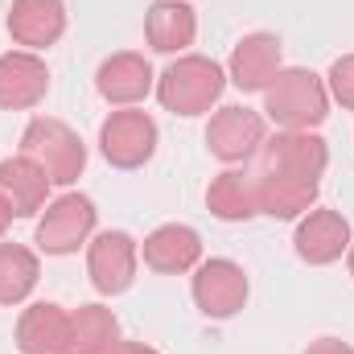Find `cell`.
Wrapping results in <instances>:
<instances>
[{"mask_svg":"<svg viewBox=\"0 0 354 354\" xmlns=\"http://www.w3.org/2000/svg\"><path fill=\"white\" fill-rule=\"evenodd\" d=\"M227 91V71L214 58L181 54L157 75V99L174 115H206Z\"/></svg>","mask_w":354,"mask_h":354,"instance_id":"obj_1","label":"cell"},{"mask_svg":"<svg viewBox=\"0 0 354 354\" xmlns=\"http://www.w3.org/2000/svg\"><path fill=\"white\" fill-rule=\"evenodd\" d=\"M264 111L276 128L288 132H313L326 115H330V91L326 79L305 71V66H288L272 79L264 91Z\"/></svg>","mask_w":354,"mask_h":354,"instance_id":"obj_2","label":"cell"},{"mask_svg":"<svg viewBox=\"0 0 354 354\" xmlns=\"http://www.w3.org/2000/svg\"><path fill=\"white\" fill-rule=\"evenodd\" d=\"M21 153L41 165L50 185H75L79 174L87 169V145L79 140V132L71 124H62L54 115L29 120V128L21 132Z\"/></svg>","mask_w":354,"mask_h":354,"instance_id":"obj_3","label":"cell"},{"mask_svg":"<svg viewBox=\"0 0 354 354\" xmlns=\"http://www.w3.org/2000/svg\"><path fill=\"white\" fill-rule=\"evenodd\" d=\"M95 223H99V210L87 194H62L37 218V248L46 256H75L83 243H91Z\"/></svg>","mask_w":354,"mask_h":354,"instance_id":"obj_4","label":"cell"},{"mask_svg":"<svg viewBox=\"0 0 354 354\" xmlns=\"http://www.w3.org/2000/svg\"><path fill=\"white\" fill-rule=\"evenodd\" d=\"M264 140H268L264 115L252 111V107H243V103L218 107L210 115V124H206V149L223 165H248V161H256V153L264 149Z\"/></svg>","mask_w":354,"mask_h":354,"instance_id":"obj_5","label":"cell"},{"mask_svg":"<svg viewBox=\"0 0 354 354\" xmlns=\"http://www.w3.org/2000/svg\"><path fill=\"white\" fill-rule=\"evenodd\" d=\"M99 153L115 169H140L157 153V120L136 107H120L99 124Z\"/></svg>","mask_w":354,"mask_h":354,"instance_id":"obj_6","label":"cell"},{"mask_svg":"<svg viewBox=\"0 0 354 354\" xmlns=\"http://www.w3.org/2000/svg\"><path fill=\"white\" fill-rule=\"evenodd\" d=\"M136 264H140V248L128 231H99L87 243V276L95 292L103 297H120L132 288L136 280Z\"/></svg>","mask_w":354,"mask_h":354,"instance_id":"obj_7","label":"cell"},{"mask_svg":"<svg viewBox=\"0 0 354 354\" xmlns=\"http://www.w3.org/2000/svg\"><path fill=\"white\" fill-rule=\"evenodd\" d=\"M248 272L235 260H202L194 268V305L210 322H227L248 305Z\"/></svg>","mask_w":354,"mask_h":354,"instance_id":"obj_8","label":"cell"},{"mask_svg":"<svg viewBox=\"0 0 354 354\" xmlns=\"http://www.w3.org/2000/svg\"><path fill=\"white\" fill-rule=\"evenodd\" d=\"M256 165L288 174V177H305V181H322L326 165H330V149H326V140L317 132H288V128H280L256 153Z\"/></svg>","mask_w":354,"mask_h":354,"instance_id":"obj_9","label":"cell"},{"mask_svg":"<svg viewBox=\"0 0 354 354\" xmlns=\"http://www.w3.org/2000/svg\"><path fill=\"white\" fill-rule=\"evenodd\" d=\"M351 239H354L351 223H346L338 210L317 206V210L301 214L297 235H292V248H297V256H301L309 268H326V264H334V260L346 256Z\"/></svg>","mask_w":354,"mask_h":354,"instance_id":"obj_10","label":"cell"},{"mask_svg":"<svg viewBox=\"0 0 354 354\" xmlns=\"http://www.w3.org/2000/svg\"><path fill=\"white\" fill-rule=\"evenodd\" d=\"M95 91H99L111 107H136L149 91H157V75H153V66H149L145 54L124 50V54H111V58L99 62V71H95Z\"/></svg>","mask_w":354,"mask_h":354,"instance_id":"obj_11","label":"cell"},{"mask_svg":"<svg viewBox=\"0 0 354 354\" xmlns=\"http://www.w3.org/2000/svg\"><path fill=\"white\" fill-rule=\"evenodd\" d=\"M50 71L33 50H8L0 54V107L4 111H29L46 99Z\"/></svg>","mask_w":354,"mask_h":354,"instance_id":"obj_12","label":"cell"},{"mask_svg":"<svg viewBox=\"0 0 354 354\" xmlns=\"http://www.w3.org/2000/svg\"><path fill=\"white\" fill-rule=\"evenodd\" d=\"M280 37L276 33H248L235 50H231V62H227V83L243 91V95H256L268 91L272 79L280 75Z\"/></svg>","mask_w":354,"mask_h":354,"instance_id":"obj_13","label":"cell"},{"mask_svg":"<svg viewBox=\"0 0 354 354\" xmlns=\"http://www.w3.org/2000/svg\"><path fill=\"white\" fill-rule=\"evenodd\" d=\"M4 29L25 50H46L66 33V4L62 0H12Z\"/></svg>","mask_w":354,"mask_h":354,"instance_id":"obj_14","label":"cell"},{"mask_svg":"<svg viewBox=\"0 0 354 354\" xmlns=\"http://www.w3.org/2000/svg\"><path fill=\"white\" fill-rule=\"evenodd\" d=\"M140 256L145 264L161 276H181V272H194L202 264V235L185 223H165L157 227L145 243H140Z\"/></svg>","mask_w":354,"mask_h":354,"instance_id":"obj_15","label":"cell"},{"mask_svg":"<svg viewBox=\"0 0 354 354\" xmlns=\"http://www.w3.org/2000/svg\"><path fill=\"white\" fill-rule=\"evenodd\" d=\"M71 346V313L54 301H33L17 317V351L21 354H66Z\"/></svg>","mask_w":354,"mask_h":354,"instance_id":"obj_16","label":"cell"},{"mask_svg":"<svg viewBox=\"0 0 354 354\" xmlns=\"http://www.w3.org/2000/svg\"><path fill=\"white\" fill-rule=\"evenodd\" d=\"M252 177H256V194H260V214H272V218L309 214L317 202V189H322V181L288 177L276 174V169H260V165H252Z\"/></svg>","mask_w":354,"mask_h":354,"instance_id":"obj_17","label":"cell"},{"mask_svg":"<svg viewBox=\"0 0 354 354\" xmlns=\"http://www.w3.org/2000/svg\"><path fill=\"white\" fill-rule=\"evenodd\" d=\"M0 198L12 206L17 218H33V214L46 210L50 177L41 174V165L29 161L25 153L21 157H8V161H0Z\"/></svg>","mask_w":354,"mask_h":354,"instance_id":"obj_18","label":"cell"},{"mask_svg":"<svg viewBox=\"0 0 354 354\" xmlns=\"http://www.w3.org/2000/svg\"><path fill=\"white\" fill-rule=\"evenodd\" d=\"M206 210L223 223H248L260 214V194H256V177L252 169L227 165L223 174L206 185Z\"/></svg>","mask_w":354,"mask_h":354,"instance_id":"obj_19","label":"cell"},{"mask_svg":"<svg viewBox=\"0 0 354 354\" xmlns=\"http://www.w3.org/2000/svg\"><path fill=\"white\" fill-rule=\"evenodd\" d=\"M198 37V17L185 0H157L145 12V41L157 54H181Z\"/></svg>","mask_w":354,"mask_h":354,"instance_id":"obj_20","label":"cell"},{"mask_svg":"<svg viewBox=\"0 0 354 354\" xmlns=\"http://www.w3.org/2000/svg\"><path fill=\"white\" fill-rule=\"evenodd\" d=\"M120 322L107 305H79L71 313V346L66 354H111L120 346Z\"/></svg>","mask_w":354,"mask_h":354,"instance_id":"obj_21","label":"cell"},{"mask_svg":"<svg viewBox=\"0 0 354 354\" xmlns=\"http://www.w3.org/2000/svg\"><path fill=\"white\" fill-rule=\"evenodd\" d=\"M41 276L37 256L25 243H0V305H21Z\"/></svg>","mask_w":354,"mask_h":354,"instance_id":"obj_22","label":"cell"},{"mask_svg":"<svg viewBox=\"0 0 354 354\" xmlns=\"http://www.w3.org/2000/svg\"><path fill=\"white\" fill-rule=\"evenodd\" d=\"M326 91H330V103H338V107L354 111V54H342V58L330 66V75H326Z\"/></svg>","mask_w":354,"mask_h":354,"instance_id":"obj_23","label":"cell"},{"mask_svg":"<svg viewBox=\"0 0 354 354\" xmlns=\"http://www.w3.org/2000/svg\"><path fill=\"white\" fill-rule=\"evenodd\" d=\"M305 354H354V346H346L342 338H317L305 346Z\"/></svg>","mask_w":354,"mask_h":354,"instance_id":"obj_24","label":"cell"},{"mask_svg":"<svg viewBox=\"0 0 354 354\" xmlns=\"http://www.w3.org/2000/svg\"><path fill=\"white\" fill-rule=\"evenodd\" d=\"M111 354H157V351H153V346H145V342H120Z\"/></svg>","mask_w":354,"mask_h":354,"instance_id":"obj_25","label":"cell"},{"mask_svg":"<svg viewBox=\"0 0 354 354\" xmlns=\"http://www.w3.org/2000/svg\"><path fill=\"white\" fill-rule=\"evenodd\" d=\"M12 218H17V214H12V206H8V202L0 198V235H4L8 227H12Z\"/></svg>","mask_w":354,"mask_h":354,"instance_id":"obj_26","label":"cell"},{"mask_svg":"<svg viewBox=\"0 0 354 354\" xmlns=\"http://www.w3.org/2000/svg\"><path fill=\"white\" fill-rule=\"evenodd\" d=\"M346 264H351V276H354V239H351V248H346Z\"/></svg>","mask_w":354,"mask_h":354,"instance_id":"obj_27","label":"cell"}]
</instances>
